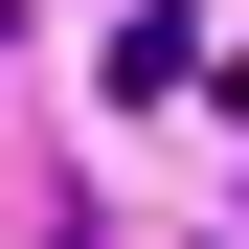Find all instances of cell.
<instances>
[{
    "instance_id": "cell-1",
    "label": "cell",
    "mask_w": 249,
    "mask_h": 249,
    "mask_svg": "<svg viewBox=\"0 0 249 249\" xmlns=\"http://www.w3.org/2000/svg\"><path fill=\"white\" fill-rule=\"evenodd\" d=\"M0 23H23V0H0Z\"/></svg>"
}]
</instances>
